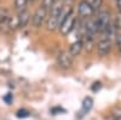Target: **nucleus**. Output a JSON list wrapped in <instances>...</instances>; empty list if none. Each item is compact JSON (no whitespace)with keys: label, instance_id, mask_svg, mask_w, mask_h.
I'll list each match as a JSON object with an SVG mask.
<instances>
[{"label":"nucleus","instance_id":"f257e3e1","mask_svg":"<svg viewBox=\"0 0 121 120\" xmlns=\"http://www.w3.org/2000/svg\"><path fill=\"white\" fill-rule=\"evenodd\" d=\"M95 24H96L97 32L104 33L107 29L109 28V26L112 24V22H110V15H109V12H107V11L99 12V15L95 19Z\"/></svg>","mask_w":121,"mask_h":120},{"label":"nucleus","instance_id":"f03ea898","mask_svg":"<svg viewBox=\"0 0 121 120\" xmlns=\"http://www.w3.org/2000/svg\"><path fill=\"white\" fill-rule=\"evenodd\" d=\"M75 21H76V18L73 16V13H70L64 21L60 23L58 27H59V32L62 35H68L70 32L73 31V28L75 27Z\"/></svg>","mask_w":121,"mask_h":120},{"label":"nucleus","instance_id":"7ed1b4c3","mask_svg":"<svg viewBox=\"0 0 121 120\" xmlns=\"http://www.w3.org/2000/svg\"><path fill=\"white\" fill-rule=\"evenodd\" d=\"M47 16V10L44 9L43 6H40L36 9V11L35 13L33 15V18H32V23L35 28H40L43 26L44 21H45V18Z\"/></svg>","mask_w":121,"mask_h":120},{"label":"nucleus","instance_id":"20e7f679","mask_svg":"<svg viewBox=\"0 0 121 120\" xmlns=\"http://www.w3.org/2000/svg\"><path fill=\"white\" fill-rule=\"evenodd\" d=\"M95 12V9L91 6L87 1L82 0V1H80L79 5H78V13L80 17H91Z\"/></svg>","mask_w":121,"mask_h":120},{"label":"nucleus","instance_id":"39448f33","mask_svg":"<svg viewBox=\"0 0 121 120\" xmlns=\"http://www.w3.org/2000/svg\"><path fill=\"white\" fill-rule=\"evenodd\" d=\"M110 50H112V40H109V39L103 38V39L98 43V45H97L98 55L102 56V57H103V56H107V55L110 52Z\"/></svg>","mask_w":121,"mask_h":120},{"label":"nucleus","instance_id":"423d86ee","mask_svg":"<svg viewBox=\"0 0 121 120\" xmlns=\"http://www.w3.org/2000/svg\"><path fill=\"white\" fill-rule=\"evenodd\" d=\"M57 63L60 68H69L72 66V56L69 52H60L57 56Z\"/></svg>","mask_w":121,"mask_h":120},{"label":"nucleus","instance_id":"0eeeda50","mask_svg":"<svg viewBox=\"0 0 121 120\" xmlns=\"http://www.w3.org/2000/svg\"><path fill=\"white\" fill-rule=\"evenodd\" d=\"M82 49H84V43L82 41H80V40L74 41L69 47V55L72 57H75V56L80 55V52L82 51Z\"/></svg>","mask_w":121,"mask_h":120},{"label":"nucleus","instance_id":"6e6552de","mask_svg":"<svg viewBox=\"0 0 121 120\" xmlns=\"http://www.w3.org/2000/svg\"><path fill=\"white\" fill-rule=\"evenodd\" d=\"M92 106H93V99L91 97H85L82 101V108H81V112L79 113V116H84L86 113H88L92 109Z\"/></svg>","mask_w":121,"mask_h":120},{"label":"nucleus","instance_id":"1a4fd4ad","mask_svg":"<svg viewBox=\"0 0 121 120\" xmlns=\"http://www.w3.org/2000/svg\"><path fill=\"white\" fill-rule=\"evenodd\" d=\"M17 19H18V27H26L27 24H28V22H29V19H30V15H29V12H27L26 10L24 11H21L18 13V16H17Z\"/></svg>","mask_w":121,"mask_h":120},{"label":"nucleus","instance_id":"9d476101","mask_svg":"<svg viewBox=\"0 0 121 120\" xmlns=\"http://www.w3.org/2000/svg\"><path fill=\"white\" fill-rule=\"evenodd\" d=\"M47 29L48 31H55V29L59 26L58 23V17H55V16H50L48 15V18H47Z\"/></svg>","mask_w":121,"mask_h":120},{"label":"nucleus","instance_id":"9b49d317","mask_svg":"<svg viewBox=\"0 0 121 120\" xmlns=\"http://www.w3.org/2000/svg\"><path fill=\"white\" fill-rule=\"evenodd\" d=\"M27 4H28V0H15V7L18 10L19 12L24 11Z\"/></svg>","mask_w":121,"mask_h":120},{"label":"nucleus","instance_id":"f8f14e48","mask_svg":"<svg viewBox=\"0 0 121 120\" xmlns=\"http://www.w3.org/2000/svg\"><path fill=\"white\" fill-rule=\"evenodd\" d=\"M18 27V19L17 16L12 17V18H9V29H15Z\"/></svg>","mask_w":121,"mask_h":120},{"label":"nucleus","instance_id":"ddd939ff","mask_svg":"<svg viewBox=\"0 0 121 120\" xmlns=\"http://www.w3.org/2000/svg\"><path fill=\"white\" fill-rule=\"evenodd\" d=\"M16 116L19 118V119L28 118L29 116V112L27 111V109H19V111H17V113H16Z\"/></svg>","mask_w":121,"mask_h":120},{"label":"nucleus","instance_id":"4468645a","mask_svg":"<svg viewBox=\"0 0 121 120\" xmlns=\"http://www.w3.org/2000/svg\"><path fill=\"white\" fill-rule=\"evenodd\" d=\"M55 1H56V0H43L41 5H40V6H43V7L46 9V10H50V9L52 7V5L55 4Z\"/></svg>","mask_w":121,"mask_h":120},{"label":"nucleus","instance_id":"2eb2a0df","mask_svg":"<svg viewBox=\"0 0 121 120\" xmlns=\"http://www.w3.org/2000/svg\"><path fill=\"white\" fill-rule=\"evenodd\" d=\"M85 1H87L91 6L95 9V10L98 9L100 5H102V0H85Z\"/></svg>","mask_w":121,"mask_h":120},{"label":"nucleus","instance_id":"dca6fc26","mask_svg":"<svg viewBox=\"0 0 121 120\" xmlns=\"http://www.w3.org/2000/svg\"><path fill=\"white\" fill-rule=\"evenodd\" d=\"M116 45H117V50L121 52V33L116 35Z\"/></svg>","mask_w":121,"mask_h":120},{"label":"nucleus","instance_id":"f3484780","mask_svg":"<svg viewBox=\"0 0 121 120\" xmlns=\"http://www.w3.org/2000/svg\"><path fill=\"white\" fill-rule=\"evenodd\" d=\"M4 101L9 104V103H11L12 102V95L11 93H7V95H5L4 96Z\"/></svg>","mask_w":121,"mask_h":120},{"label":"nucleus","instance_id":"a211bd4d","mask_svg":"<svg viewBox=\"0 0 121 120\" xmlns=\"http://www.w3.org/2000/svg\"><path fill=\"white\" fill-rule=\"evenodd\" d=\"M115 5H116L119 13H121V0H115Z\"/></svg>","mask_w":121,"mask_h":120},{"label":"nucleus","instance_id":"6ab92c4d","mask_svg":"<svg viewBox=\"0 0 121 120\" xmlns=\"http://www.w3.org/2000/svg\"><path fill=\"white\" fill-rule=\"evenodd\" d=\"M100 85H102L100 83H95L93 86H92V90H93V91H97L98 89H100Z\"/></svg>","mask_w":121,"mask_h":120},{"label":"nucleus","instance_id":"aec40b11","mask_svg":"<svg viewBox=\"0 0 121 120\" xmlns=\"http://www.w3.org/2000/svg\"><path fill=\"white\" fill-rule=\"evenodd\" d=\"M51 112H52L53 114H56V113H58V112H63V113H64L65 111H64V109H62V108H53Z\"/></svg>","mask_w":121,"mask_h":120},{"label":"nucleus","instance_id":"412c9836","mask_svg":"<svg viewBox=\"0 0 121 120\" xmlns=\"http://www.w3.org/2000/svg\"><path fill=\"white\" fill-rule=\"evenodd\" d=\"M65 1H72V0H65Z\"/></svg>","mask_w":121,"mask_h":120}]
</instances>
